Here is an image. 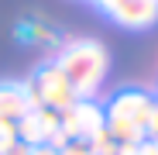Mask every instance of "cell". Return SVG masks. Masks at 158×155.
I'll return each instance as SVG.
<instances>
[{
  "label": "cell",
  "mask_w": 158,
  "mask_h": 155,
  "mask_svg": "<svg viewBox=\"0 0 158 155\" xmlns=\"http://www.w3.org/2000/svg\"><path fill=\"white\" fill-rule=\"evenodd\" d=\"M17 141V121H0V148Z\"/></svg>",
  "instance_id": "9"
},
{
  "label": "cell",
  "mask_w": 158,
  "mask_h": 155,
  "mask_svg": "<svg viewBox=\"0 0 158 155\" xmlns=\"http://www.w3.org/2000/svg\"><path fill=\"white\" fill-rule=\"evenodd\" d=\"M24 90H28L31 107H48V110H65V107H72L79 100V93L72 90V83L65 80V72L55 62H45L31 80L24 83Z\"/></svg>",
  "instance_id": "2"
},
{
  "label": "cell",
  "mask_w": 158,
  "mask_h": 155,
  "mask_svg": "<svg viewBox=\"0 0 158 155\" xmlns=\"http://www.w3.org/2000/svg\"><path fill=\"white\" fill-rule=\"evenodd\" d=\"M62 155H93V148H89V141H69L62 148Z\"/></svg>",
  "instance_id": "11"
},
{
  "label": "cell",
  "mask_w": 158,
  "mask_h": 155,
  "mask_svg": "<svg viewBox=\"0 0 158 155\" xmlns=\"http://www.w3.org/2000/svg\"><path fill=\"white\" fill-rule=\"evenodd\" d=\"M52 62L65 72V80L72 83V90L79 93V100L96 97V90L103 86L107 69H110L107 48H103L100 41H93V38H69Z\"/></svg>",
  "instance_id": "1"
},
{
  "label": "cell",
  "mask_w": 158,
  "mask_h": 155,
  "mask_svg": "<svg viewBox=\"0 0 158 155\" xmlns=\"http://www.w3.org/2000/svg\"><path fill=\"white\" fill-rule=\"evenodd\" d=\"M103 110H107L110 121H124V124L141 127V131L148 135V117L155 110V97L144 93V90H120V93H114V100Z\"/></svg>",
  "instance_id": "4"
},
{
  "label": "cell",
  "mask_w": 158,
  "mask_h": 155,
  "mask_svg": "<svg viewBox=\"0 0 158 155\" xmlns=\"http://www.w3.org/2000/svg\"><path fill=\"white\" fill-rule=\"evenodd\" d=\"M31 148L24 145V141H14V145H7V148H0V155H28Z\"/></svg>",
  "instance_id": "12"
},
{
  "label": "cell",
  "mask_w": 158,
  "mask_h": 155,
  "mask_svg": "<svg viewBox=\"0 0 158 155\" xmlns=\"http://www.w3.org/2000/svg\"><path fill=\"white\" fill-rule=\"evenodd\" d=\"M28 155H62V152H55V148H48V145H38V148H31Z\"/></svg>",
  "instance_id": "14"
},
{
  "label": "cell",
  "mask_w": 158,
  "mask_h": 155,
  "mask_svg": "<svg viewBox=\"0 0 158 155\" xmlns=\"http://www.w3.org/2000/svg\"><path fill=\"white\" fill-rule=\"evenodd\" d=\"M55 131H59V110H48V107H31L17 121V141H24L28 148L45 145Z\"/></svg>",
  "instance_id": "5"
},
{
  "label": "cell",
  "mask_w": 158,
  "mask_h": 155,
  "mask_svg": "<svg viewBox=\"0 0 158 155\" xmlns=\"http://www.w3.org/2000/svg\"><path fill=\"white\" fill-rule=\"evenodd\" d=\"M148 138H158V100H155V110L148 117Z\"/></svg>",
  "instance_id": "13"
},
{
  "label": "cell",
  "mask_w": 158,
  "mask_h": 155,
  "mask_svg": "<svg viewBox=\"0 0 158 155\" xmlns=\"http://www.w3.org/2000/svg\"><path fill=\"white\" fill-rule=\"evenodd\" d=\"M59 127L65 131L69 141H89L96 131L107 127V110L93 100H76L72 107L59 110Z\"/></svg>",
  "instance_id": "3"
},
{
  "label": "cell",
  "mask_w": 158,
  "mask_h": 155,
  "mask_svg": "<svg viewBox=\"0 0 158 155\" xmlns=\"http://www.w3.org/2000/svg\"><path fill=\"white\" fill-rule=\"evenodd\" d=\"M31 110L24 83H0V121H21Z\"/></svg>",
  "instance_id": "7"
},
{
  "label": "cell",
  "mask_w": 158,
  "mask_h": 155,
  "mask_svg": "<svg viewBox=\"0 0 158 155\" xmlns=\"http://www.w3.org/2000/svg\"><path fill=\"white\" fill-rule=\"evenodd\" d=\"M107 14L124 28H148L158 21V0H114Z\"/></svg>",
  "instance_id": "6"
},
{
  "label": "cell",
  "mask_w": 158,
  "mask_h": 155,
  "mask_svg": "<svg viewBox=\"0 0 158 155\" xmlns=\"http://www.w3.org/2000/svg\"><path fill=\"white\" fill-rule=\"evenodd\" d=\"M89 148H93V155H117V141L110 138L107 127H103V131H96V135L89 138Z\"/></svg>",
  "instance_id": "8"
},
{
  "label": "cell",
  "mask_w": 158,
  "mask_h": 155,
  "mask_svg": "<svg viewBox=\"0 0 158 155\" xmlns=\"http://www.w3.org/2000/svg\"><path fill=\"white\" fill-rule=\"evenodd\" d=\"M28 38H31V41H55V31H52L48 24H31V28H28Z\"/></svg>",
  "instance_id": "10"
}]
</instances>
